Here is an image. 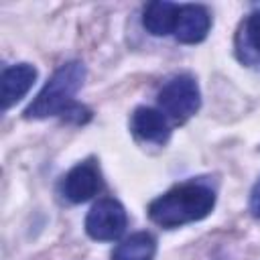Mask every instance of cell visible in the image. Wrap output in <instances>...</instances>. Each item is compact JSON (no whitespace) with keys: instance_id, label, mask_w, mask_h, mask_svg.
Instances as JSON below:
<instances>
[{"instance_id":"obj_1","label":"cell","mask_w":260,"mask_h":260,"mask_svg":"<svg viewBox=\"0 0 260 260\" xmlns=\"http://www.w3.org/2000/svg\"><path fill=\"white\" fill-rule=\"evenodd\" d=\"M215 195L211 189L195 183H183L169 189L148 205V217L167 230L199 221L211 213Z\"/></svg>"},{"instance_id":"obj_2","label":"cell","mask_w":260,"mask_h":260,"mask_svg":"<svg viewBox=\"0 0 260 260\" xmlns=\"http://www.w3.org/2000/svg\"><path fill=\"white\" fill-rule=\"evenodd\" d=\"M85 79V65L81 61L63 63L43 85L39 95L26 106L24 118L43 120L49 116H61L71 104L73 95L79 91Z\"/></svg>"},{"instance_id":"obj_3","label":"cell","mask_w":260,"mask_h":260,"mask_svg":"<svg viewBox=\"0 0 260 260\" xmlns=\"http://www.w3.org/2000/svg\"><path fill=\"white\" fill-rule=\"evenodd\" d=\"M201 93L197 81L189 75L173 77L160 91H158V106L165 114L175 120H187L199 110Z\"/></svg>"},{"instance_id":"obj_4","label":"cell","mask_w":260,"mask_h":260,"mask_svg":"<svg viewBox=\"0 0 260 260\" xmlns=\"http://www.w3.org/2000/svg\"><path fill=\"white\" fill-rule=\"evenodd\" d=\"M126 223H128L126 209L122 207L120 201H116V199H100L87 211L85 232L93 240L112 242V240H118L124 234Z\"/></svg>"},{"instance_id":"obj_5","label":"cell","mask_w":260,"mask_h":260,"mask_svg":"<svg viewBox=\"0 0 260 260\" xmlns=\"http://www.w3.org/2000/svg\"><path fill=\"white\" fill-rule=\"evenodd\" d=\"M211 26V16L205 6L199 4H183L179 6V16L175 24V37L179 43L195 45L201 43Z\"/></svg>"},{"instance_id":"obj_6","label":"cell","mask_w":260,"mask_h":260,"mask_svg":"<svg viewBox=\"0 0 260 260\" xmlns=\"http://www.w3.org/2000/svg\"><path fill=\"white\" fill-rule=\"evenodd\" d=\"M37 81V69L28 63H18L12 67H6L0 77V98H2V110H8L18 100H22L32 83Z\"/></svg>"},{"instance_id":"obj_7","label":"cell","mask_w":260,"mask_h":260,"mask_svg":"<svg viewBox=\"0 0 260 260\" xmlns=\"http://www.w3.org/2000/svg\"><path fill=\"white\" fill-rule=\"evenodd\" d=\"M100 191V173L91 162L75 165L63 179V193L73 203H83Z\"/></svg>"},{"instance_id":"obj_8","label":"cell","mask_w":260,"mask_h":260,"mask_svg":"<svg viewBox=\"0 0 260 260\" xmlns=\"http://www.w3.org/2000/svg\"><path fill=\"white\" fill-rule=\"evenodd\" d=\"M177 16H179V6L177 4L156 0V2L146 4L144 12H142V24L150 35L165 37V35L175 30Z\"/></svg>"},{"instance_id":"obj_9","label":"cell","mask_w":260,"mask_h":260,"mask_svg":"<svg viewBox=\"0 0 260 260\" xmlns=\"http://www.w3.org/2000/svg\"><path fill=\"white\" fill-rule=\"evenodd\" d=\"M132 130L136 136L150 142H165L169 138V124L154 108H136L132 114Z\"/></svg>"},{"instance_id":"obj_10","label":"cell","mask_w":260,"mask_h":260,"mask_svg":"<svg viewBox=\"0 0 260 260\" xmlns=\"http://www.w3.org/2000/svg\"><path fill=\"white\" fill-rule=\"evenodd\" d=\"M156 252V242L150 234L138 232L126 238L112 254V260H152Z\"/></svg>"},{"instance_id":"obj_11","label":"cell","mask_w":260,"mask_h":260,"mask_svg":"<svg viewBox=\"0 0 260 260\" xmlns=\"http://www.w3.org/2000/svg\"><path fill=\"white\" fill-rule=\"evenodd\" d=\"M246 37L254 49L260 51V10L252 12L246 20Z\"/></svg>"},{"instance_id":"obj_12","label":"cell","mask_w":260,"mask_h":260,"mask_svg":"<svg viewBox=\"0 0 260 260\" xmlns=\"http://www.w3.org/2000/svg\"><path fill=\"white\" fill-rule=\"evenodd\" d=\"M65 120H69V122H73V124H85L89 118H91V112L85 108V106H81V104H77V102H73L63 114H61Z\"/></svg>"},{"instance_id":"obj_13","label":"cell","mask_w":260,"mask_h":260,"mask_svg":"<svg viewBox=\"0 0 260 260\" xmlns=\"http://www.w3.org/2000/svg\"><path fill=\"white\" fill-rule=\"evenodd\" d=\"M250 211L256 217H260V179L254 183L252 193H250Z\"/></svg>"}]
</instances>
